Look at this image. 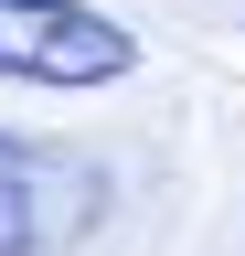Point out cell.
<instances>
[{"mask_svg": "<svg viewBox=\"0 0 245 256\" xmlns=\"http://www.w3.org/2000/svg\"><path fill=\"white\" fill-rule=\"evenodd\" d=\"M53 214H43V160L21 139H0V256H43Z\"/></svg>", "mask_w": 245, "mask_h": 256, "instance_id": "cell-2", "label": "cell"}, {"mask_svg": "<svg viewBox=\"0 0 245 256\" xmlns=\"http://www.w3.org/2000/svg\"><path fill=\"white\" fill-rule=\"evenodd\" d=\"M139 64V32L85 0H0V75L21 86H117Z\"/></svg>", "mask_w": 245, "mask_h": 256, "instance_id": "cell-1", "label": "cell"}]
</instances>
